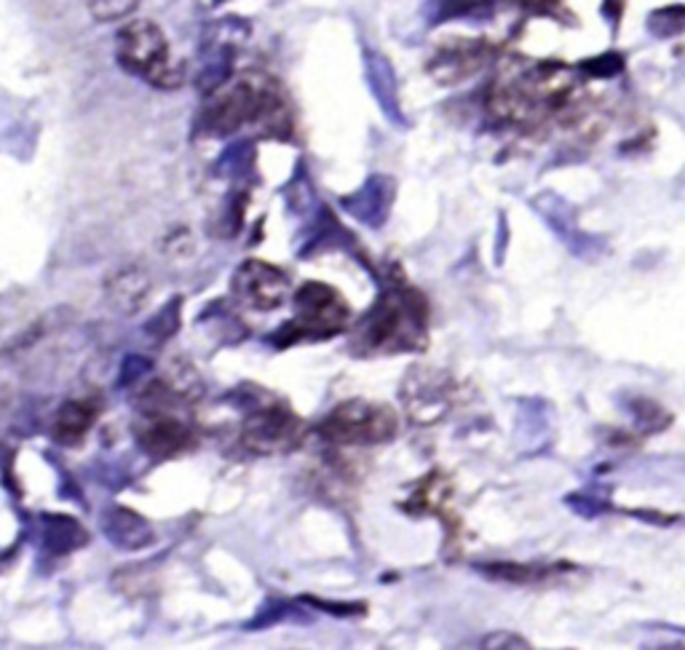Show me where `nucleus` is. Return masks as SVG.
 Instances as JSON below:
<instances>
[{
  "mask_svg": "<svg viewBox=\"0 0 685 650\" xmlns=\"http://www.w3.org/2000/svg\"><path fill=\"white\" fill-rule=\"evenodd\" d=\"M150 294V276L140 268H123L108 281V300L121 313H137Z\"/></svg>",
  "mask_w": 685,
  "mask_h": 650,
  "instance_id": "obj_12",
  "label": "nucleus"
},
{
  "mask_svg": "<svg viewBox=\"0 0 685 650\" xmlns=\"http://www.w3.org/2000/svg\"><path fill=\"white\" fill-rule=\"evenodd\" d=\"M397 431V412L384 402H367V399L340 402L319 423L321 437L338 448H373V444L391 442Z\"/></svg>",
  "mask_w": 685,
  "mask_h": 650,
  "instance_id": "obj_3",
  "label": "nucleus"
},
{
  "mask_svg": "<svg viewBox=\"0 0 685 650\" xmlns=\"http://www.w3.org/2000/svg\"><path fill=\"white\" fill-rule=\"evenodd\" d=\"M116 59L123 70L156 89H177L186 81V68L171 59L167 36L150 19H135L118 30Z\"/></svg>",
  "mask_w": 685,
  "mask_h": 650,
  "instance_id": "obj_2",
  "label": "nucleus"
},
{
  "mask_svg": "<svg viewBox=\"0 0 685 650\" xmlns=\"http://www.w3.org/2000/svg\"><path fill=\"white\" fill-rule=\"evenodd\" d=\"M651 30L656 36H675V32L685 30V6H672V9H662L651 17Z\"/></svg>",
  "mask_w": 685,
  "mask_h": 650,
  "instance_id": "obj_18",
  "label": "nucleus"
},
{
  "mask_svg": "<svg viewBox=\"0 0 685 650\" xmlns=\"http://www.w3.org/2000/svg\"><path fill=\"white\" fill-rule=\"evenodd\" d=\"M295 319L287 327L289 343L300 338H329L351 324V308L335 287L308 281L295 294Z\"/></svg>",
  "mask_w": 685,
  "mask_h": 650,
  "instance_id": "obj_4",
  "label": "nucleus"
},
{
  "mask_svg": "<svg viewBox=\"0 0 685 650\" xmlns=\"http://www.w3.org/2000/svg\"><path fill=\"white\" fill-rule=\"evenodd\" d=\"M137 442L150 456L171 458L190 444V429L182 420L153 412V416L137 426Z\"/></svg>",
  "mask_w": 685,
  "mask_h": 650,
  "instance_id": "obj_7",
  "label": "nucleus"
},
{
  "mask_svg": "<svg viewBox=\"0 0 685 650\" xmlns=\"http://www.w3.org/2000/svg\"><path fill=\"white\" fill-rule=\"evenodd\" d=\"M426 303L410 287L388 289L357 327L359 353H399L424 348Z\"/></svg>",
  "mask_w": 685,
  "mask_h": 650,
  "instance_id": "obj_1",
  "label": "nucleus"
},
{
  "mask_svg": "<svg viewBox=\"0 0 685 650\" xmlns=\"http://www.w3.org/2000/svg\"><path fill=\"white\" fill-rule=\"evenodd\" d=\"M367 78H370L373 94H375V100L380 102V108H384V113L391 118V121L401 123L397 78H394V70H391V64H388V59L367 51Z\"/></svg>",
  "mask_w": 685,
  "mask_h": 650,
  "instance_id": "obj_14",
  "label": "nucleus"
},
{
  "mask_svg": "<svg viewBox=\"0 0 685 650\" xmlns=\"http://www.w3.org/2000/svg\"><path fill=\"white\" fill-rule=\"evenodd\" d=\"M479 570L487 578H496V581H509V583H536L544 578L557 576V568L552 564H533V562H490L479 564Z\"/></svg>",
  "mask_w": 685,
  "mask_h": 650,
  "instance_id": "obj_16",
  "label": "nucleus"
},
{
  "mask_svg": "<svg viewBox=\"0 0 685 650\" xmlns=\"http://www.w3.org/2000/svg\"><path fill=\"white\" fill-rule=\"evenodd\" d=\"M234 294L257 311H276L287 303L289 279L285 271L262 260H247L234 276Z\"/></svg>",
  "mask_w": 685,
  "mask_h": 650,
  "instance_id": "obj_6",
  "label": "nucleus"
},
{
  "mask_svg": "<svg viewBox=\"0 0 685 650\" xmlns=\"http://www.w3.org/2000/svg\"><path fill=\"white\" fill-rule=\"evenodd\" d=\"M582 68L586 72H592V76L610 78V76H616V72L624 70V59L618 54H603V57H595V59H586Z\"/></svg>",
  "mask_w": 685,
  "mask_h": 650,
  "instance_id": "obj_19",
  "label": "nucleus"
},
{
  "mask_svg": "<svg viewBox=\"0 0 685 650\" xmlns=\"http://www.w3.org/2000/svg\"><path fill=\"white\" fill-rule=\"evenodd\" d=\"M105 533L121 549H145L153 541L148 522L131 509H110L105 517Z\"/></svg>",
  "mask_w": 685,
  "mask_h": 650,
  "instance_id": "obj_13",
  "label": "nucleus"
},
{
  "mask_svg": "<svg viewBox=\"0 0 685 650\" xmlns=\"http://www.w3.org/2000/svg\"><path fill=\"white\" fill-rule=\"evenodd\" d=\"M100 416V407L89 399H70L57 410L54 439L59 444H78L89 433L91 423Z\"/></svg>",
  "mask_w": 685,
  "mask_h": 650,
  "instance_id": "obj_10",
  "label": "nucleus"
},
{
  "mask_svg": "<svg viewBox=\"0 0 685 650\" xmlns=\"http://www.w3.org/2000/svg\"><path fill=\"white\" fill-rule=\"evenodd\" d=\"M474 648H506V650H528L530 642L525 640V637L512 634V632H496V634H487L479 642H474Z\"/></svg>",
  "mask_w": 685,
  "mask_h": 650,
  "instance_id": "obj_20",
  "label": "nucleus"
},
{
  "mask_svg": "<svg viewBox=\"0 0 685 650\" xmlns=\"http://www.w3.org/2000/svg\"><path fill=\"white\" fill-rule=\"evenodd\" d=\"M137 6H140V0H89V14L97 22H121V19L135 14Z\"/></svg>",
  "mask_w": 685,
  "mask_h": 650,
  "instance_id": "obj_17",
  "label": "nucleus"
},
{
  "mask_svg": "<svg viewBox=\"0 0 685 650\" xmlns=\"http://www.w3.org/2000/svg\"><path fill=\"white\" fill-rule=\"evenodd\" d=\"M434 372L428 370H413V376L405 380V402L407 412L418 423H431L434 418L443 416L447 407L445 399V383L431 378Z\"/></svg>",
  "mask_w": 685,
  "mask_h": 650,
  "instance_id": "obj_8",
  "label": "nucleus"
},
{
  "mask_svg": "<svg viewBox=\"0 0 685 650\" xmlns=\"http://www.w3.org/2000/svg\"><path fill=\"white\" fill-rule=\"evenodd\" d=\"M391 199H394V180H388V177H370L359 193L346 199V207L351 209L359 220H365L367 226H378V222L388 214Z\"/></svg>",
  "mask_w": 685,
  "mask_h": 650,
  "instance_id": "obj_11",
  "label": "nucleus"
},
{
  "mask_svg": "<svg viewBox=\"0 0 685 650\" xmlns=\"http://www.w3.org/2000/svg\"><path fill=\"white\" fill-rule=\"evenodd\" d=\"M483 59L485 54L479 46H447L428 62V72L439 83H458L469 78L471 72H477Z\"/></svg>",
  "mask_w": 685,
  "mask_h": 650,
  "instance_id": "obj_9",
  "label": "nucleus"
},
{
  "mask_svg": "<svg viewBox=\"0 0 685 650\" xmlns=\"http://www.w3.org/2000/svg\"><path fill=\"white\" fill-rule=\"evenodd\" d=\"M306 423L285 404H268L244 420L241 442L257 456H281L300 448Z\"/></svg>",
  "mask_w": 685,
  "mask_h": 650,
  "instance_id": "obj_5",
  "label": "nucleus"
},
{
  "mask_svg": "<svg viewBox=\"0 0 685 650\" xmlns=\"http://www.w3.org/2000/svg\"><path fill=\"white\" fill-rule=\"evenodd\" d=\"M46 547L54 554H68L72 549H81L86 543V530L70 517H43Z\"/></svg>",
  "mask_w": 685,
  "mask_h": 650,
  "instance_id": "obj_15",
  "label": "nucleus"
},
{
  "mask_svg": "<svg viewBox=\"0 0 685 650\" xmlns=\"http://www.w3.org/2000/svg\"><path fill=\"white\" fill-rule=\"evenodd\" d=\"M677 632H681V634H685V629H677Z\"/></svg>",
  "mask_w": 685,
  "mask_h": 650,
  "instance_id": "obj_21",
  "label": "nucleus"
}]
</instances>
